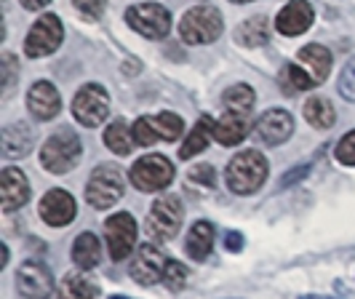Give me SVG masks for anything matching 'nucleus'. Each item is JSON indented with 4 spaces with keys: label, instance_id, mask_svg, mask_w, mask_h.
Returning a JSON list of instances; mask_svg holds the SVG:
<instances>
[{
    "label": "nucleus",
    "instance_id": "f257e3e1",
    "mask_svg": "<svg viewBox=\"0 0 355 299\" xmlns=\"http://www.w3.org/2000/svg\"><path fill=\"white\" fill-rule=\"evenodd\" d=\"M225 179L235 195H254L267 179V158L259 150H243L227 163Z\"/></svg>",
    "mask_w": 355,
    "mask_h": 299
},
{
    "label": "nucleus",
    "instance_id": "f03ea898",
    "mask_svg": "<svg viewBox=\"0 0 355 299\" xmlns=\"http://www.w3.org/2000/svg\"><path fill=\"white\" fill-rule=\"evenodd\" d=\"M80 155H83V147H80V139L78 134L64 128V131H56L53 137L43 142V150H40V163L46 171L62 176L70 174L72 169L80 163Z\"/></svg>",
    "mask_w": 355,
    "mask_h": 299
},
{
    "label": "nucleus",
    "instance_id": "7ed1b4c3",
    "mask_svg": "<svg viewBox=\"0 0 355 299\" xmlns=\"http://www.w3.org/2000/svg\"><path fill=\"white\" fill-rule=\"evenodd\" d=\"M182 219H184V206H182V200H179L177 195L166 193L153 203L144 228H147V235H150L155 244H166V241H171L179 232Z\"/></svg>",
    "mask_w": 355,
    "mask_h": 299
},
{
    "label": "nucleus",
    "instance_id": "20e7f679",
    "mask_svg": "<svg viewBox=\"0 0 355 299\" xmlns=\"http://www.w3.org/2000/svg\"><path fill=\"white\" fill-rule=\"evenodd\" d=\"M123 187H125L123 171L118 166H112V163H102L89 176L86 200H89L94 209H110V206H115L123 198Z\"/></svg>",
    "mask_w": 355,
    "mask_h": 299
},
{
    "label": "nucleus",
    "instance_id": "39448f33",
    "mask_svg": "<svg viewBox=\"0 0 355 299\" xmlns=\"http://www.w3.org/2000/svg\"><path fill=\"white\" fill-rule=\"evenodd\" d=\"M222 30H225L222 14L214 6H198L193 11H187L179 22V35L184 43H193V46L214 43L222 35Z\"/></svg>",
    "mask_w": 355,
    "mask_h": 299
},
{
    "label": "nucleus",
    "instance_id": "423d86ee",
    "mask_svg": "<svg viewBox=\"0 0 355 299\" xmlns=\"http://www.w3.org/2000/svg\"><path fill=\"white\" fill-rule=\"evenodd\" d=\"M128 179L142 193H158V190H166L174 182V166L166 155L153 153V155H144L131 166Z\"/></svg>",
    "mask_w": 355,
    "mask_h": 299
},
{
    "label": "nucleus",
    "instance_id": "0eeeda50",
    "mask_svg": "<svg viewBox=\"0 0 355 299\" xmlns=\"http://www.w3.org/2000/svg\"><path fill=\"white\" fill-rule=\"evenodd\" d=\"M134 142L139 147H150L155 142H177L184 134V121L174 115V112H160L153 118H139L137 123L131 126Z\"/></svg>",
    "mask_w": 355,
    "mask_h": 299
},
{
    "label": "nucleus",
    "instance_id": "6e6552de",
    "mask_svg": "<svg viewBox=\"0 0 355 299\" xmlns=\"http://www.w3.org/2000/svg\"><path fill=\"white\" fill-rule=\"evenodd\" d=\"M72 115L86 128H96V126L105 123L107 115H110V96H107L105 88L99 83H89V86L80 88L72 99Z\"/></svg>",
    "mask_w": 355,
    "mask_h": 299
},
{
    "label": "nucleus",
    "instance_id": "1a4fd4ad",
    "mask_svg": "<svg viewBox=\"0 0 355 299\" xmlns=\"http://www.w3.org/2000/svg\"><path fill=\"white\" fill-rule=\"evenodd\" d=\"M125 22L144 37H166L171 33V14L168 8H163L158 3H139V6H131L125 11Z\"/></svg>",
    "mask_w": 355,
    "mask_h": 299
},
{
    "label": "nucleus",
    "instance_id": "9d476101",
    "mask_svg": "<svg viewBox=\"0 0 355 299\" xmlns=\"http://www.w3.org/2000/svg\"><path fill=\"white\" fill-rule=\"evenodd\" d=\"M105 235L112 262H123L131 257V248L137 244V219L128 212L112 214L105 219Z\"/></svg>",
    "mask_w": 355,
    "mask_h": 299
},
{
    "label": "nucleus",
    "instance_id": "9b49d317",
    "mask_svg": "<svg viewBox=\"0 0 355 299\" xmlns=\"http://www.w3.org/2000/svg\"><path fill=\"white\" fill-rule=\"evenodd\" d=\"M62 37H64V27H62L59 17L43 14V17L33 24V30L27 33L24 53L33 56V59H37V56H49V53H53L59 46H62Z\"/></svg>",
    "mask_w": 355,
    "mask_h": 299
},
{
    "label": "nucleus",
    "instance_id": "f8f14e48",
    "mask_svg": "<svg viewBox=\"0 0 355 299\" xmlns=\"http://www.w3.org/2000/svg\"><path fill=\"white\" fill-rule=\"evenodd\" d=\"M17 289L24 299H49L53 291L51 270L37 259H27L17 270Z\"/></svg>",
    "mask_w": 355,
    "mask_h": 299
},
{
    "label": "nucleus",
    "instance_id": "ddd939ff",
    "mask_svg": "<svg viewBox=\"0 0 355 299\" xmlns=\"http://www.w3.org/2000/svg\"><path fill=\"white\" fill-rule=\"evenodd\" d=\"M166 264L168 262L163 259V251L155 244H144L131 257L128 270H131V278L139 283V286H153V283H158L163 278Z\"/></svg>",
    "mask_w": 355,
    "mask_h": 299
},
{
    "label": "nucleus",
    "instance_id": "4468645a",
    "mask_svg": "<svg viewBox=\"0 0 355 299\" xmlns=\"http://www.w3.org/2000/svg\"><path fill=\"white\" fill-rule=\"evenodd\" d=\"M37 212H40V219L46 225H51V228H67L72 219H75L78 206H75V198L67 190L53 187V190H49V193L43 195Z\"/></svg>",
    "mask_w": 355,
    "mask_h": 299
},
{
    "label": "nucleus",
    "instance_id": "2eb2a0df",
    "mask_svg": "<svg viewBox=\"0 0 355 299\" xmlns=\"http://www.w3.org/2000/svg\"><path fill=\"white\" fill-rule=\"evenodd\" d=\"M27 200H30V182H27L24 171H19L14 166L3 169V174H0V206H3V212H17Z\"/></svg>",
    "mask_w": 355,
    "mask_h": 299
},
{
    "label": "nucleus",
    "instance_id": "dca6fc26",
    "mask_svg": "<svg viewBox=\"0 0 355 299\" xmlns=\"http://www.w3.org/2000/svg\"><path fill=\"white\" fill-rule=\"evenodd\" d=\"M313 6L307 0H291L281 8V14L275 19V27L281 35H302L313 24Z\"/></svg>",
    "mask_w": 355,
    "mask_h": 299
},
{
    "label": "nucleus",
    "instance_id": "f3484780",
    "mask_svg": "<svg viewBox=\"0 0 355 299\" xmlns=\"http://www.w3.org/2000/svg\"><path fill=\"white\" fill-rule=\"evenodd\" d=\"M294 134V118L286 110H267L257 121V137L265 144H284Z\"/></svg>",
    "mask_w": 355,
    "mask_h": 299
},
{
    "label": "nucleus",
    "instance_id": "a211bd4d",
    "mask_svg": "<svg viewBox=\"0 0 355 299\" xmlns=\"http://www.w3.org/2000/svg\"><path fill=\"white\" fill-rule=\"evenodd\" d=\"M27 107H30V112L35 115L37 121H51V118L59 115V110H62L59 91L49 80H37L27 91Z\"/></svg>",
    "mask_w": 355,
    "mask_h": 299
},
{
    "label": "nucleus",
    "instance_id": "6ab92c4d",
    "mask_svg": "<svg viewBox=\"0 0 355 299\" xmlns=\"http://www.w3.org/2000/svg\"><path fill=\"white\" fill-rule=\"evenodd\" d=\"M0 144H3V155L8 160L24 158L35 144V134L27 123H8L3 128Z\"/></svg>",
    "mask_w": 355,
    "mask_h": 299
},
{
    "label": "nucleus",
    "instance_id": "aec40b11",
    "mask_svg": "<svg viewBox=\"0 0 355 299\" xmlns=\"http://www.w3.org/2000/svg\"><path fill=\"white\" fill-rule=\"evenodd\" d=\"M300 62H302V70L313 78V83L318 86L329 78V70H331V51L320 43H310L300 51Z\"/></svg>",
    "mask_w": 355,
    "mask_h": 299
},
{
    "label": "nucleus",
    "instance_id": "412c9836",
    "mask_svg": "<svg viewBox=\"0 0 355 299\" xmlns=\"http://www.w3.org/2000/svg\"><path fill=\"white\" fill-rule=\"evenodd\" d=\"M214 139L225 147H232L238 142H243L249 137V118L246 115H232V112H225L211 128Z\"/></svg>",
    "mask_w": 355,
    "mask_h": 299
},
{
    "label": "nucleus",
    "instance_id": "4be33fe9",
    "mask_svg": "<svg viewBox=\"0 0 355 299\" xmlns=\"http://www.w3.org/2000/svg\"><path fill=\"white\" fill-rule=\"evenodd\" d=\"M56 299H99V286L86 273H67L56 289Z\"/></svg>",
    "mask_w": 355,
    "mask_h": 299
},
{
    "label": "nucleus",
    "instance_id": "5701e85b",
    "mask_svg": "<svg viewBox=\"0 0 355 299\" xmlns=\"http://www.w3.org/2000/svg\"><path fill=\"white\" fill-rule=\"evenodd\" d=\"M72 259L80 270H91L96 267L102 259V246H99V238L94 232H80L72 244Z\"/></svg>",
    "mask_w": 355,
    "mask_h": 299
},
{
    "label": "nucleus",
    "instance_id": "b1692460",
    "mask_svg": "<svg viewBox=\"0 0 355 299\" xmlns=\"http://www.w3.org/2000/svg\"><path fill=\"white\" fill-rule=\"evenodd\" d=\"M214 248V225L211 222H196L190 232H187V254L196 259V262H203Z\"/></svg>",
    "mask_w": 355,
    "mask_h": 299
},
{
    "label": "nucleus",
    "instance_id": "393cba45",
    "mask_svg": "<svg viewBox=\"0 0 355 299\" xmlns=\"http://www.w3.org/2000/svg\"><path fill=\"white\" fill-rule=\"evenodd\" d=\"M304 121L313 128H318V131H326V128L334 126L337 112H334V107H331V102L326 96H310L304 102Z\"/></svg>",
    "mask_w": 355,
    "mask_h": 299
},
{
    "label": "nucleus",
    "instance_id": "a878e982",
    "mask_svg": "<svg viewBox=\"0 0 355 299\" xmlns=\"http://www.w3.org/2000/svg\"><path fill=\"white\" fill-rule=\"evenodd\" d=\"M235 37L246 49H259L270 40V24H267L265 17H249L235 30Z\"/></svg>",
    "mask_w": 355,
    "mask_h": 299
},
{
    "label": "nucleus",
    "instance_id": "bb28decb",
    "mask_svg": "<svg viewBox=\"0 0 355 299\" xmlns=\"http://www.w3.org/2000/svg\"><path fill=\"white\" fill-rule=\"evenodd\" d=\"M254 102H257V94L246 83H235V86H230L222 94V105L232 115H249Z\"/></svg>",
    "mask_w": 355,
    "mask_h": 299
},
{
    "label": "nucleus",
    "instance_id": "cd10ccee",
    "mask_svg": "<svg viewBox=\"0 0 355 299\" xmlns=\"http://www.w3.org/2000/svg\"><path fill=\"white\" fill-rule=\"evenodd\" d=\"M214 123L209 121V118H200L196 123V128H193V134L184 139V144H182V150H179V158L182 160H190L193 155H198V153H203L206 147H209V139H211Z\"/></svg>",
    "mask_w": 355,
    "mask_h": 299
},
{
    "label": "nucleus",
    "instance_id": "c85d7f7f",
    "mask_svg": "<svg viewBox=\"0 0 355 299\" xmlns=\"http://www.w3.org/2000/svg\"><path fill=\"white\" fill-rule=\"evenodd\" d=\"M105 144L115 153V155H128L131 150H134V134H131V128L123 123V121H115V123H110L105 128Z\"/></svg>",
    "mask_w": 355,
    "mask_h": 299
},
{
    "label": "nucleus",
    "instance_id": "c756f323",
    "mask_svg": "<svg viewBox=\"0 0 355 299\" xmlns=\"http://www.w3.org/2000/svg\"><path fill=\"white\" fill-rule=\"evenodd\" d=\"M281 86H284L286 94H300L307 88H315V83L300 65H286L284 72H281Z\"/></svg>",
    "mask_w": 355,
    "mask_h": 299
},
{
    "label": "nucleus",
    "instance_id": "7c9ffc66",
    "mask_svg": "<svg viewBox=\"0 0 355 299\" xmlns=\"http://www.w3.org/2000/svg\"><path fill=\"white\" fill-rule=\"evenodd\" d=\"M187 278H190V273H187V267L182 262H171L166 264V273H163V283L171 289V291H179V289H184L187 286Z\"/></svg>",
    "mask_w": 355,
    "mask_h": 299
},
{
    "label": "nucleus",
    "instance_id": "2f4dec72",
    "mask_svg": "<svg viewBox=\"0 0 355 299\" xmlns=\"http://www.w3.org/2000/svg\"><path fill=\"white\" fill-rule=\"evenodd\" d=\"M337 88L347 102H355V56L345 65V70H342V75H339Z\"/></svg>",
    "mask_w": 355,
    "mask_h": 299
},
{
    "label": "nucleus",
    "instance_id": "473e14b6",
    "mask_svg": "<svg viewBox=\"0 0 355 299\" xmlns=\"http://www.w3.org/2000/svg\"><path fill=\"white\" fill-rule=\"evenodd\" d=\"M72 6H75V11L80 17H86L89 22H96V19L105 14L107 0H72Z\"/></svg>",
    "mask_w": 355,
    "mask_h": 299
},
{
    "label": "nucleus",
    "instance_id": "72a5a7b5",
    "mask_svg": "<svg viewBox=\"0 0 355 299\" xmlns=\"http://www.w3.org/2000/svg\"><path fill=\"white\" fill-rule=\"evenodd\" d=\"M337 160L342 166H355V131L345 134L337 144Z\"/></svg>",
    "mask_w": 355,
    "mask_h": 299
},
{
    "label": "nucleus",
    "instance_id": "f704fd0d",
    "mask_svg": "<svg viewBox=\"0 0 355 299\" xmlns=\"http://www.w3.org/2000/svg\"><path fill=\"white\" fill-rule=\"evenodd\" d=\"M190 182L193 185H203V187H214L216 185V169L209 163H198L190 171Z\"/></svg>",
    "mask_w": 355,
    "mask_h": 299
},
{
    "label": "nucleus",
    "instance_id": "c9c22d12",
    "mask_svg": "<svg viewBox=\"0 0 355 299\" xmlns=\"http://www.w3.org/2000/svg\"><path fill=\"white\" fill-rule=\"evenodd\" d=\"M3 96H11L14 91V83H17V56L14 53H3Z\"/></svg>",
    "mask_w": 355,
    "mask_h": 299
},
{
    "label": "nucleus",
    "instance_id": "e433bc0d",
    "mask_svg": "<svg viewBox=\"0 0 355 299\" xmlns=\"http://www.w3.org/2000/svg\"><path fill=\"white\" fill-rule=\"evenodd\" d=\"M307 171H310V166H307V163H302V166H294V169H291V174H286L284 179H281V187H288V185H294L297 179H304V176H307Z\"/></svg>",
    "mask_w": 355,
    "mask_h": 299
},
{
    "label": "nucleus",
    "instance_id": "4c0bfd02",
    "mask_svg": "<svg viewBox=\"0 0 355 299\" xmlns=\"http://www.w3.org/2000/svg\"><path fill=\"white\" fill-rule=\"evenodd\" d=\"M225 246H227V251H241L243 248V235L241 232H227Z\"/></svg>",
    "mask_w": 355,
    "mask_h": 299
},
{
    "label": "nucleus",
    "instance_id": "58836bf2",
    "mask_svg": "<svg viewBox=\"0 0 355 299\" xmlns=\"http://www.w3.org/2000/svg\"><path fill=\"white\" fill-rule=\"evenodd\" d=\"M51 0H21V6L27 8V11H40L43 6H49Z\"/></svg>",
    "mask_w": 355,
    "mask_h": 299
},
{
    "label": "nucleus",
    "instance_id": "ea45409f",
    "mask_svg": "<svg viewBox=\"0 0 355 299\" xmlns=\"http://www.w3.org/2000/svg\"><path fill=\"white\" fill-rule=\"evenodd\" d=\"M123 72H125V75H128V72H139V62H137V59H125Z\"/></svg>",
    "mask_w": 355,
    "mask_h": 299
},
{
    "label": "nucleus",
    "instance_id": "a19ab883",
    "mask_svg": "<svg viewBox=\"0 0 355 299\" xmlns=\"http://www.w3.org/2000/svg\"><path fill=\"white\" fill-rule=\"evenodd\" d=\"M300 299H334V297H315V294H302Z\"/></svg>",
    "mask_w": 355,
    "mask_h": 299
},
{
    "label": "nucleus",
    "instance_id": "79ce46f5",
    "mask_svg": "<svg viewBox=\"0 0 355 299\" xmlns=\"http://www.w3.org/2000/svg\"><path fill=\"white\" fill-rule=\"evenodd\" d=\"M230 3H238V6H243V3H254V0H230Z\"/></svg>",
    "mask_w": 355,
    "mask_h": 299
},
{
    "label": "nucleus",
    "instance_id": "37998d69",
    "mask_svg": "<svg viewBox=\"0 0 355 299\" xmlns=\"http://www.w3.org/2000/svg\"><path fill=\"white\" fill-rule=\"evenodd\" d=\"M112 299H125V297H112Z\"/></svg>",
    "mask_w": 355,
    "mask_h": 299
}]
</instances>
